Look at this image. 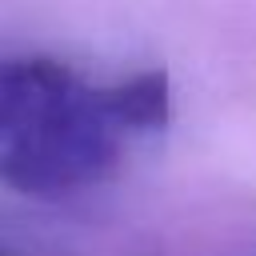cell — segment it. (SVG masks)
Instances as JSON below:
<instances>
[{"label":"cell","mask_w":256,"mask_h":256,"mask_svg":"<svg viewBox=\"0 0 256 256\" xmlns=\"http://www.w3.org/2000/svg\"><path fill=\"white\" fill-rule=\"evenodd\" d=\"M172 116L164 72L88 84L60 60H0V184L20 196H72L116 172L136 136Z\"/></svg>","instance_id":"1"},{"label":"cell","mask_w":256,"mask_h":256,"mask_svg":"<svg viewBox=\"0 0 256 256\" xmlns=\"http://www.w3.org/2000/svg\"><path fill=\"white\" fill-rule=\"evenodd\" d=\"M0 256H8V252H0Z\"/></svg>","instance_id":"2"}]
</instances>
